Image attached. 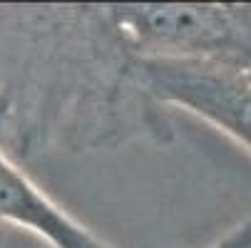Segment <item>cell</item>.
Returning <instances> with one entry per match:
<instances>
[{
  "label": "cell",
  "mask_w": 251,
  "mask_h": 248,
  "mask_svg": "<svg viewBox=\"0 0 251 248\" xmlns=\"http://www.w3.org/2000/svg\"><path fill=\"white\" fill-rule=\"evenodd\" d=\"M132 3L0 5V141L48 157L172 147L174 112L152 94Z\"/></svg>",
  "instance_id": "cell-1"
},
{
  "label": "cell",
  "mask_w": 251,
  "mask_h": 248,
  "mask_svg": "<svg viewBox=\"0 0 251 248\" xmlns=\"http://www.w3.org/2000/svg\"><path fill=\"white\" fill-rule=\"evenodd\" d=\"M0 224L23 228L48 248H115L62 208L0 141Z\"/></svg>",
  "instance_id": "cell-2"
},
{
  "label": "cell",
  "mask_w": 251,
  "mask_h": 248,
  "mask_svg": "<svg viewBox=\"0 0 251 248\" xmlns=\"http://www.w3.org/2000/svg\"><path fill=\"white\" fill-rule=\"evenodd\" d=\"M3 236H5V226L0 224V241H3Z\"/></svg>",
  "instance_id": "cell-4"
},
{
  "label": "cell",
  "mask_w": 251,
  "mask_h": 248,
  "mask_svg": "<svg viewBox=\"0 0 251 248\" xmlns=\"http://www.w3.org/2000/svg\"><path fill=\"white\" fill-rule=\"evenodd\" d=\"M206 248H251V216L234 224L224 236L211 241Z\"/></svg>",
  "instance_id": "cell-3"
}]
</instances>
